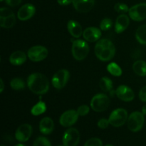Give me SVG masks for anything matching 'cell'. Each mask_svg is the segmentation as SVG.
I'll return each mask as SVG.
<instances>
[{
	"label": "cell",
	"instance_id": "7bdbcfd3",
	"mask_svg": "<svg viewBox=\"0 0 146 146\" xmlns=\"http://www.w3.org/2000/svg\"><path fill=\"white\" fill-rule=\"evenodd\" d=\"M57 146H64V145H57Z\"/></svg>",
	"mask_w": 146,
	"mask_h": 146
},
{
	"label": "cell",
	"instance_id": "ba28073f",
	"mask_svg": "<svg viewBox=\"0 0 146 146\" xmlns=\"http://www.w3.org/2000/svg\"><path fill=\"white\" fill-rule=\"evenodd\" d=\"M62 141L64 146H77L80 141L79 132L76 128H68L64 133Z\"/></svg>",
	"mask_w": 146,
	"mask_h": 146
},
{
	"label": "cell",
	"instance_id": "8d00e7d4",
	"mask_svg": "<svg viewBox=\"0 0 146 146\" xmlns=\"http://www.w3.org/2000/svg\"><path fill=\"white\" fill-rule=\"evenodd\" d=\"M57 2L61 6H67L72 3V0H57Z\"/></svg>",
	"mask_w": 146,
	"mask_h": 146
},
{
	"label": "cell",
	"instance_id": "8fae6325",
	"mask_svg": "<svg viewBox=\"0 0 146 146\" xmlns=\"http://www.w3.org/2000/svg\"><path fill=\"white\" fill-rule=\"evenodd\" d=\"M78 116L79 115L77 111H75V110L66 111L60 117L59 123L64 127L71 126L76 122Z\"/></svg>",
	"mask_w": 146,
	"mask_h": 146
},
{
	"label": "cell",
	"instance_id": "d6986e66",
	"mask_svg": "<svg viewBox=\"0 0 146 146\" xmlns=\"http://www.w3.org/2000/svg\"><path fill=\"white\" fill-rule=\"evenodd\" d=\"M67 29L68 32L72 36L75 38H79L82 34V27L78 22L74 20H70L67 24Z\"/></svg>",
	"mask_w": 146,
	"mask_h": 146
},
{
	"label": "cell",
	"instance_id": "cb8c5ba5",
	"mask_svg": "<svg viewBox=\"0 0 146 146\" xmlns=\"http://www.w3.org/2000/svg\"><path fill=\"white\" fill-rule=\"evenodd\" d=\"M16 23V17L14 14L5 19L0 18V26L3 28L9 29L14 26Z\"/></svg>",
	"mask_w": 146,
	"mask_h": 146
},
{
	"label": "cell",
	"instance_id": "8992f818",
	"mask_svg": "<svg viewBox=\"0 0 146 146\" xmlns=\"http://www.w3.org/2000/svg\"><path fill=\"white\" fill-rule=\"evenodd\" d=\"M128 112L124 108H117L112 111L110 115L109 122L114 127H120L125 123L128 121Z\"/></svg>",
	"mask_w": 146,
	"mask_h": 146
},
{
	"label": "cell",
	"instance_id": "4316f807",
	"mask_svg": "<svg viewBox=\"0 0 146 146\" xmlns=\"http://www.w3.org/2000/svg\"><path fill=\"white\" fill-rule=\"evenodd\" d=\"M10 86L15 91H21L25 88V83L21 78H14L10 82Z\"/></svg>",
	"mask_w": 146,
	"mask_h": 146
},
{
	"label": "cell",
	"instance_id": "44dd1931",
	"mask_svg": "<svg viewBox=\"0 0 146 146\" xmlns=\"http://www.w3.org/2000/svg\"><path fill=\"white\" fill-rule=\"evenodd\" d=\"M133 71L140 76H146V62L143 60L135 61L133 65Z\"/></svg>",
	"mask_w": 146,
	"mask_h": 146
},
{
	"label": "cell",
	"instance_id": "9c48e42d",
	"mask_svg": "<svg viewBox=\"0 0 146 146\" xmlns=\"http://www.w3.org/2000/svg\"><path fill=\"white\" fill-rule=\"evenodd\" d=\"M70 74L67 70L61 69L57 71L52 78V85L56 89L64 88L69 80Z\"/></svg>",
	"mask_w": 146,
	"mask_h": 146
},
{
	"label": "cell",
	"instance_id": "83f0119b",
	"mask_svg": "<svg viewBox=\"0 0 146 146\" xmlns=\"http://www.w3.org/2000/svg\"><path fill=\"white\" fill-rule=\"evenodd\" d=\"M33 146H51V144L46 138L40 136L34 141Z\"/></svg>",
	"mask_w": 146,
	"mask_h": 146
},
{
	"label": "cell",
	"instance_id": "277c9868",
	"mask_svg": "<svg viewBox=\"0 0 146 146\" xmlns=\"http://www.w3.org/2000/svg\"><path fill=\"white\" fill-rule=\"evenodd\" d=\"M110 99L106 94H98L94 96L91 101V107L96 112H103L108 108Z\"/></svg>",
	"mask_w": 146,
	"mask_h": 146
},
{
	"label": "cell",
	"instance_id": "ac0fdd59",
	"mask_svg": "<svg viewBox=\"0 0 146 146\" xmlns=\"http://www.w3.org/2000/svg\"><path fill=\"white\" fill-rule=\"evenodd\" d=\"M54 121L49 117H45L42 118L39 123V130L41 133L44 135H48L54 131Z\"/></svg>",
	"mask_w": 146,
	"mask_h": 146
},
{
	"label": "cell",
	"instance_id": "2e32d148",
	"mask_svg": "<svg viewBox=\"0 0 146 146\" xmlns=\"http://www.w3.org/2000/svg\"><path fill=\"white\" fill-rule=\"evenodd\" d=\"M83 36L86 41L89 42H95L101 38V31L96 27H88L84 30L83 32Z\"/></svg>",
	"mask_w": 146,
	"mask_h": 146
},
{
	"label": "cell",
	"instance_id": "5bb4252c",
	"mask_svg": "<svg viewBox=\"0 0 146 146\" xmlns=\"http://www.w3.org/2000/svg\"><path fill=\"white\" fill-rule=\"evenodd\" d=\"M72 4L77 11L86 13L91 11L94 7L95 0H72Z\"/></svg>",
	"mask_w": 146,
	"mask_h": 146
},
{
	"label": "cell",
	"instance_id": "52a82bcc",
	"mask_svg": "<svg viewBox=\"0 0 146 146\" xmlns=\"http://www.w3.org/2000/svg\"><path fill=\"white\" fill-rule=\"evenodd\" d=\"M27 56L31 61L39 62L46 58L48 56V50L43 46H34L29 49Z\"/></svg>",
	"mask_w": 146,
	"mask_h": 146
},
{
	"label": "cell",
	"instance_id": "d6a6232c",
	"mask_svg": "<svg viewBox=\"0 0 146 146\" xmlns=\"http://www.w3.org/2000/svg\"><path fill=\"white\" fill-rule=\"evenodd\" d=\"M89 111L90 108L86 105L81 106L77 109V112H78V115H81V116H84V115H87L89 113Z\"/></svg>",
	"mask_w": 146,
	"mask_h": 146
},
{
	"label": "cell",
	"instance_id": "30bf717a",
	"mask_svg": "<svg viewBox=\"0 0 146 146\" xmlns=\"http://www.w3.org/2000/svg\"><path fill=\"white\" fill-rule=\"evenodd\" d=\"M129 17L135 21H141L146 19V3L135 4L129 9Z\"/></svg>",
	"mask_w": 146,
	"mask_h": 146
},
{
	"label": "cell",
	"instance_id": "60d3db41",
	"mask_svg": "<svg viewBox=\"0 0 146 146\" xmlns=\"http://www.w3.org/2000/svg\"><path fill=\"white\" fill-rule=\"evenodd\" d=\"M105 146H113V145H110V144H108V145H105Z\"/></svg>",
	"mask_w": 146,
	"mask_h": 146
},
{
	"label": "cell",
	"instance_id": "3957f363",
	"mask_svg": "<svg viewBox=\"0 0 146 146\" xmlns=\"http://www.w3.org/2000/svg\"><path fill=\"white\" fill-rule=\"evenodd\" d=\"M72 55L77 61H82L85 59L89 53V46L85 41L77 39L73 42Z\"/></svg>",
	"mask_w": 146,
	"mask_h": 146
},
{
	"label": "cell",
	"instance_id": "4fadbf2b",
	"mask_svg": "<svg viewBox=\"0 0 146 146\" xmlns=\"http://www.w3.org/2000/svg\"><path fill=\"white\" fill-rule=\"evenodd\" d=\"M115 94L119 99L125 102H130L135 98L133 91L131 88L125 85H121L118 86L115 90Z\"/></svg>",
	"mask_w": 146,
	"mask_h": 146
},
{
	"label": "cell",
	"instance_id": "484cf974",
	"mask_svg": "<svg viewBox=\"0 0 146 146\" xmlns=\"http://www.w3.org/2000/svg\"><path fill=\"white\" fill-rule=\"evenodd\" d=\"M107 70L111 75L114 76H120L122 75V69L117 64L111 62L107 66Z\"/></svg>",
	"mask_w": 146,
	"mask_h": 146
},
{
	"label": "cell",
	"instance_id": "7402d4cb",
	"mask_svg": "<svg viewBox=\"0 0 146 146\" xmlns=\"http://www.w3.org/2000/svg\"><path fill=\"white\" fill-rule=\"evenodd\" d=\"M135 38L141 44L146 45V24L138 27L135 32Z\"/></svg>",
	"mask_w": 146,
	"mask_h": 146
},
{
	"label": "cell",
	"instance_id": "4dcf8cb0",
	"mask_svg": "<svg viewBox=\"0 0 146 146\" xmlns=\"http://www.w3.org/2000/svg\"><path fill=\"white\" fill-rule=\"evenodd\" d=\"M84 146H103V142L100 138H92L88 140Z\"/></svg>",
	"mask_w": 146,
	"mask_h": 146
},
{
	"label": "cell",
	"instance_id": "6da1fadb",
	"mask_svg": "<svg viewBox=\"0 0 146 146\" xmlns=\"http://www.w3.org/2000/svg\"><path fill=\"white\" fill-rule=\"evenodd\" d=\"M27 86L31 92L38 95L45 94L49 89L48 78L40 73L31 74L27 79Z\"/></svg>",
	"mask_w": 146,
	"mask_h": 146
},
{
	"label": "cell",
	"instance_id": "f35d334b",
	"mask_svg": "<svg viewBox=\"0 0 146 146\" xmlns=\"http://www.w3.org/2000/svg\"><path fill=\"white\" fill-rule=\"evenodd\" d=\"M142 113H143L144 115H146V104L145 105L143 106V107L142 108Z\"/></svg>",
	"mask_w": 146,
	"mask_h": 146
},
{
	"label": "cell",
	"instance_id": "d590c367",
	"mask_svg": "<svg viewBox=\"0 0 146 146\" xmlns=\"http://www.w3.org/2000/svg\"><path fill=\"white\" fill-rule=\"evenodd\" d=\"M22 0H5L6 3L10 7H16V6L19 5L21 3Z\"/></svg>",
	"mask_w": 146,
	"mask_h": 146
},
{
	"label": "cell",
	"instance_id": "836d02e7",
	"mask_svg": "<svg viewBox=\"0 0 146 146\" xmlns=\"http://www.w3.org/2000/svg\"><path fill=\"white\" fill-rule=\"evenodd\" d=\"M109 124V120L106 119V118H101L98 121V126L101 129H106V128H108Z\"/></svg>",
	"mask_w": 146,
	"mask_h": 146
},
{
	"label": "cell",
	"instance_id": "7a4b0ae2",
	"mask_svg": "<svg viewBox=\"0 0 146 146\" xmlns=\"http://www.w3.org/2000/svg\"><path fill=\"white\" fill-rule=\"evenodd\" d=\"M115 54V47L113 43L107 38H102L95 46V54L102 61H111Z\"/></svg>",
	"mask_w": 146,
	"mask_h": 146
},
{
	"label": "cell",
	"instance_id": "5b68a950",
	"mask_svg": "<svg viewBox=\"0 0 146 146\" xmlns=\"http://www.w3.org/2000/svg\"><path fill=\"white\" fill-rule=\"evenodd\" d=\"M144 115L139 111L133 112L128 118V127L130 131L133 132H138L142 129L143 126Z\"/></svg>",
	"mask_w": 146,
	"mask_h": 146
},
{
	"label": "cell",
	"instance_id": "74e56055",
	"mask_svg": "<svg viewBox=\"0 0 146 146\" xmlns=\"http://www.w3.org/2000/svg\"><path fill=\"white\" fill-rule=\"evenodd\" d=\"M0 85H1V88H0V92L2 93L3 91H4V82H3V80L0 79Z\"/></svg>",
	"mask_w": 146,
	"mask_h": 146
},
{
	"label": "cell",
	"instance_id": "e0dca14e",
	"mask_svg": "<svg viewBox=\"0 0 146 146\" xmlns=\"http://www.w3.org/2000/svg\"><path fill=\"white\" fill-rule=\"evenodd\" d=\"M130 24L129 17L125 14H122L118 16L115 21V31L117 34H121L123 32Z\"/></svg>",
	"mask_w": 146,
	"mask_h": 146
},
{
	"label": "cell",
	"instance_id": "d4e9b609",
	"mask_svg": "<svg viewBox=\"0 0 146 146\" xmlns=\"http://www.w3.org/2000/svg\"><path fill=\"white\" fill-rule=\"evenodd\" d=\"M99 85L101 90H103L105 92H110L113 89V81L108 77L101 78Z\"/></svg>",
	"mask_w": 146,
	"mask_h": 146
},
{
	"label": "cell",
	"instance_id": "ab89813d",
	"mask_svg": "<svg viewBox=\"0 0 146 146\" xmlns=\"http://www.w3.org/2000/svg\"><path fill=\"white\" fill-rule=\"evenodd\" d=\"M15 146H27V145H24V144H21V143H19V144H17V145H16Z\"/></svg>",
	"mask_w": 146,
	"mask_h": 146
},
{
	"label": "cell",
	"instance_id": "9a60e30c",
	"mask_svg": "<svg viewBox=\"0 0 146 146\" xmlns=\"http://www.w3.org/2000/svg\"><path fill=\"white\" fill-rule=\"evenodd\" d=\"M36 11L35 7L31 4H26L19 9L17 14L18 19L21 21H27L34 15Z\"/></svg>",
	"mask_w": 146,
	"mask_h": 146
},
{
	"label": "cell",
	"instance_id": "e575fe53",
	"mask_svg": "<svg viewBox=\"0 0 146 146\" xmlns=\"http://www.w3.org/2000/svg\"><path fill=\"white\" fill-rule=\"evenodd\" d=\"M139 98L143 102H146V86L143 87L140 91Z\"/></svg>",
	"mask_w": 146,
	"mask_h": 146
},
{
	"label": "cell",
	"instance_id": "f546056e",
	"mask_svg": "<svg viewBox=\"0 0 146 146\" xmlns=\"http://www.w3.org/2000/svg\"><path fill=\"white\" fill-rule=\"evenodd\" d=\"M114 9L118 13H120V14H125V13L128 12V11H129L128 7L124 3H117L114 6Z\"/></svg>",
	"mask_w": 146,
	"mask_h": 146
},
{
	"label": "cell",
	"instance_id": "ffe728a7",
	"mask_svg": "<svg viewBox=\"0 0 146 146\" xmlns=\"http://www.w3.org/2000/svg\"><path fill=\"white\" fill-rule=\"evenodd\" d=\"M27 61V55L21 51L12 53L9 57V62L14 66H19Z\"/></svg>",
	"mask_w": 146,
	"mask_h": 146
},
{
	"label": "cell",
	"instance_id": "603a6c76",
	"mask_svg": "<svg viewBox=\"0 0 146 146\" xmlns=\"http://www.w3.org/2000/svg\"><path fill=\"white\" fill-rule=\"evenodd\" d=\"M46 111V104L43 101H40L37 103L36 105H34L32 107L31 110V113L33 115H39L41 114L44 113L45 111Z\"/></svg>",
	"mask_w": 146,
	"mask_h": 146
},
{
	"label": "cell",
	"instance_id": "ee69618b",
	"mask_svg": "<svg viewBox=\"0 0 146 146\" xmlns=\"http://www.w3.org/2000/svg\"><path fill=\"white\" fill-rule=\"evenodd\" d=\"M1 146H5V145H1Z\"/></svg>",
	"mask_w": 146,
	"mask_h": 146
},
{
	"label": "cell",
	"instance_id": "1f68e13d",
	"mask_svg": "<svg viewBox=\"0 0 146 146\" xmlns=\"http://www.w3.org/2000/svg\"><path fill=\"white\" fill-rule=\"evenodd\" d=\"M13 14H14L13 11L10 9L7 8V7H3L0 9V18L5 19L7 17L13 15Z\"/></svg>",
	"mask_w": 146,
	"mask_h": 146
},
{
	"label": "cell",
	"instance_id": "7c38bea8",
	"mask_svg": "<svg viewBox=\"0 0 146 146\" xmlns=\"http://www.w3.org/2000/svg\"><path fill=\"white\" fill-rule=\"evenodd\" d=\"M32 134V127L29 124H22L15 133V138L19 142H27Z\"/></svg>",
	"mask_w": 146,
	"mask_h": 146
},
{
	"label": "cell",
	"instance_id": "f1b7e54d",
	"mask_svg": "<svg viewBox=\"0 0 146 146\" xmlns=\"http://www.w3.org/2000/svg\"><path fill=\"white\" fill-rule=\"evenodd\" d=\"M113 26V21L111 19L106 18L104 19H103L101 21V24H100V28L103 31H108V29L112 27Z\"/></svg>",
	"mask_w": 146,
	"mask_h": 146
},
{
	"label": "cell",
	"instance_id": "b9f144b4",
	"mask_svg": "<svg viewBox=\"0 0 146 146\" xmlns=\"http://www.w3.org/2000/svg\"><path fill=\"white\" fill-rule=\"evenodd\" d=\"M0 1H4V0H0Z\"/></svg>",
	"mask_w": 146,
	"mask_h": 146
}]
</instances>
